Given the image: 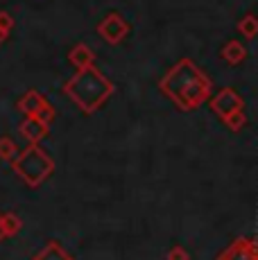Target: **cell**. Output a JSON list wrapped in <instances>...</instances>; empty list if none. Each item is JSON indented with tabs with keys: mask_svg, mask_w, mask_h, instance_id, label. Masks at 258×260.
Returning a JSON list of instances; mask_svg holds the SVG:
<instances>
[{
	"mask_svg": "<svg viewBox=\"0 0 258 260\" xmlns=\"http://www.w3.org/2000/svg\"><path fill=\"white\" fill-rule=\"evenodd\" d=\"M213 82L190 59H179L158 82V91L177 104L179 111H195L208 100Z\"/></svg>",
	"mask_w": 258,
	"mask_h": 260,
	"instance_id": "cell-1",
	"label": "cell"
},
{
	"mask_svg": "<svg viewBox=\"0 0 258 260\" xmlns=\"http://www.w3.org/2000/svg\"><path fill=\"white\" fill-rule=\"evenodd\" d=\"M116 91L111 79H107L98 68H84L77 71L75 77H71L63 84V93L82 109L84 113H95L109 100V95Z\"/></svg>",
	"mask_w": 258,
	"mask_h": 260,
	"instance_id": "cell-2",
	"label": "cell"
},
{
	"mask_svg": "<svg viewBox=\"0 0 258 260\" xmlns=\"http://www.w3.org/2000/svg\"><path fill=\"white\" fill-rule=\"evenodd\" d=\"M12 163H14V172H16L29 188L41 186L54 170V161L46 154V149H41L37 143L29 145L25 152L18 154Z\"/></svg>",
	"mask_w": 258,
	"mask_h": 260,
	"instance_id": "cell-3",
	"label": "cell"
},
{
	"mask_svg": "<svg viewBox=\"0 0 258 260\" xmlns=\"http://www.w3.org/2000/svg\"><path fill=\"white\" fill-rule=\"evenodd\" d=\"M129 32H132V25H129L127 18L118 12H109L107 16L98 23V34H100V39H104L109 46L122 43Z\"/></svg>",
	"mask_w": 258,
	"mask_h": 260,
	"instance_id": "cell-4",
	"label": "cell"
},
{
	"mask_svg": "<svg viewBox=\"0 0 258 260\" xmlns=\"http://www.w3.org/2000/svg\"><path fill=\"white\" fill-rule=\"evenodd\" d=\"M211 109L220 120H224L227 116H231L233 111L245 109V100L238 95L236 88H222L217 95L211 98Z\"/></svg>",
	"mask_w": 258,
	"mask_h": 260,
	"instance_id": "cell-5",
	"label": "cell"
},
{
	"mask_svg": "<svg viewBox=\"0 0 258 260\" xmlns=\"http://www.w3.org/2000/svg\"><path fill=\"white\" fill-rule=\"evenodd\" d=\"M217 260H258V242L254 238H238Z\"/></svg>",
	"mask_w": 258,
	"mask_h": 260,
	"instance_id": "cell-6",
	"label": "cell"
},
{
	"mask_svg": "<svg viewBox=\"0 0 258 260\" xmlns=\"http://www.w3.org/2000/svg\"><path fill=\"white\" fill-rule=\"evenodd\" d=\"M48 129H50V124H43L41 120H37L34 116H27L25 122L21 124V136L25 138L29 145H34L41 141V138L48 136Z\"/></svg>",
	"mask_w": 258,
	"mask_h": 260,
	"instance_id": "cell-7",
	"label": "cell"
},
{
	"mask_svg": "<svg viewBox=\"0 0 258 260\" xmlns=\"http://www.w3.org/2000/svg\"><path fill=\"white\" fill-rule=\"evenodd\" d=\"M93 59H95V52L86 46V43H77L75 48L68 52V61L77 68V71H84V68L93 66Z\"/></svg>",
	"mask_w": 258,
	"mask_h": 260,
	"instance_id": "cell-8",
	"label": "cell"
},
{
	"mask_svg": "<svg viewBox=\"0 0 258 260\" xmlns=\"http://www.w3.org/2000/svg\"><path fill=\"white\" fill-rule=\"evenodd\" d=\"M46 102H48V100L43 98L39 91H27L21 100H18L16 107H18V111L25 113V116H37V113L43 109V104H46Z\"/></svg>",
	"mask_w": 258,
	"mask_h": 260,
	"instance_id": "cell-9",
	"label": "cell"
},
{
	"mask_svg": "<svg viewBox=\"0 0 258 260\" xmlns=\"http://www.w3.org/2000/svg\"><path fill=\"white\" fill-rule=\"evenodd\" d=\"M220 54L229 66H238V63H242L247 59V50L240 41H227V46L222 48Z\"/></svg>",
	"mask_w": 258,
	"mask_h": 260,
	"instance_id": "cell-10",
	"label": "cell"
},
{
	"mask_svg": "<svg viewBox=\"0 0 258 260\" xmlns=\"http://www.w3.org/2000/svg\"><path fill=\"white\" fill-rule=\"evenodd\" d=\"M34 260H73V258H71V253L68 251H63L61 244L52 240V242H48L46 247L34 256Z\"/></svg>",
	"mask_w": 258,
	"mask_h": 260,
	"instance_id": "cell-11",
	"label": "cell"
},
{
	"mask_svg": "<svg viewBox=\"0 0 258 260\" xmlns=\"http://www.w3.org/2000/svg\"><path fill=\"white\" fill-rule=\"evenodd\" d=\"M236 27L245 39H256L258 37V16L256 14H247L245 18H240V23H238Z\"/></svg>",
	"mask_w": 258,
	"mask_h": 260,
	"instance_id": "cell-12",
	"label": "cell"
},
{
	"mask_svg": "<svg viewBox=\"0 0 258 260\" xmlns=\"http://www.w3.org/2000/svg\"><path fill=\"white\" fill-rule=\"evenodd\" d=\"M23 226V222L16 217L14 213H7V215H0V229H3V236H14V233H18Z\"/></svg>",
	"mask_w": 258,
	"mask_h": 260,
	"instance_id": "cell-13",
	"label": "cell"
},
{
	"mask_svg": "<svg viewBox=\"0 0 258 260\" xmlns=\"http://www.w3.org/2000/svg\"><path fill=\"white\" fill-rule=\"evenodd\" d=\"M16 156H18L16 143H14L9 136H3L0 138V158H5V161H14Z\"/></svg>",
	"mask_w": 258,
	"mask_h": 260,
	"instance_id": "cell-14",
	"label": "cell"
},
{
	"mask_svg": "<svg viewBox=\"0 0 258 260\" xmlns=\"http://www.w3.org/2000/svg\"><path fill=\"white\" fill-rule=\"evenodd\" d=\"M222 122L227 124V127L231 129V132H240L242 127L247 124V113H245V109H240V111H233L231 116H227Z\"/></svg>",
	"mask_w": 258,
	"mask_h": 260,
	"instance_id": "cell-15",
	"label": "cell"
},
{
	"mask_svg": "<svg viewBox=\"0 0 258 260\" xmlns=\"http://www.w3.org/2000/svg\"><path fill=\"white\" fill-rule=\"evenodd\" d=\"M34 118H37V120H41L43 124H50L52 120H54V107H52L50 102H46V104H43V109H41V111H39Z\"/></svg>",
	"mask_w": 258,
	"mask_h": 260,
	"instance_id": "cell-16",
	"label": "cell"
},
{
	"mask_svg": "<svg viewBox=\"0 0 258 260\" xmlns=\"http://www.w3.org/2000/svg\"><path fill=\"white\" fill-rule=\"evenodd\" d=\"M12 27H14L12 16H9L7 12H0V29H3V34H9L12 32Z\"/></svg>",
	"mask_w": 258,
	"mask_h": 260,
	"instance_id": "cell-17",
	"label": "cell"
},
{
	"mask_svg": "<svg viewBox=\"0 0 258 260\" xmlns=\"http://www.w3.org/2000/svg\"><path fill=\"white\" fill-rule=\"evenodd\" d=\"M168 260H188V251L183 247H175L168 253Z\"/></svg>",
	"mask_w": 258,
	"mask_h": 260,
	"instance_id": "cell-18",
	"label": "cell"
},
{
	"mask_svg": "<svg viewBox=\"0 0 258 260\" xmlns=\"http://www.w3.org/2000/svg\"><path fill=\"white\" fill-rule=\"evenodd\" d=\"M5 39H7V34H3V29H0V43H3Z\"/></svg>",
	"mask_w": 258,
	"mask_h": 260,
	"instance_id": "cell-19",
	"label": "cell"
},
{
	"mask_svg": "<svg viewBox=\"0 0 258 260\" xmlns=\"http://www.w3.org/2000/svg\"><path fill=\"white\" fill-rule=\"evenodd\" d=\"M3 238H5V236H3V229H0V240H3Z\"/></svg>",
	"mask_w": 258,
	"mask_h": 260,
	"instance_id": "cell-20",
	"label": "cell"
}]
</instances>
